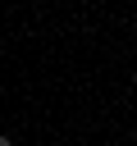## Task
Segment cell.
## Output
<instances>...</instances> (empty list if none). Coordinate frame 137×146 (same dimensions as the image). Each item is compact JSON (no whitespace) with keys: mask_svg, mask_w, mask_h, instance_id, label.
Instances as JSON below:
<instances>
[{"mask_svg":"<svg viewBox=\"0 0 137 146\" xmlns=\"http://www.w3.org/2000/svg\"><path fill=\"white\" fill-rule=\"evenodd\" d=\"M0 146H14V141H9V137H0Z\"/></svg>","mask_w":137,"mask_h":146,"instance_id":"obj_1","label":"cell"}]
</instances>
